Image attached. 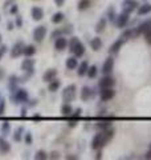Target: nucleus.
<instances>
[{"instance_id": "f257e3e1", "label": "nucleus", "mask_w": 151, "mask_h": 160, "mask_svg": "<svg viewBox=\"0 0 151 160\" xmlns=\"http://www.w3.org/2000/svg\"><path fill=\"white\" fill-rule=\"evenodd\" d=\"M113 136H114V129L112 128V126L105 128V129H101V132L95 135L92 140V148L95 149V151H98V149L106 146V143L109 140H112Z\"/></svg>"}, {"instance_id": "f03ea898", "label": "nucleus", "mask_w": 151, "mask_h": 160, "mask_svg": "<svg viewBox=\"0 0 151 160\" xmlns=\"http://www.w3.org/2000/svg\"><path fill=\"white\" fill-rule=\"evenodd\" d=\"M76 95H77V87L76 84H70L62 91V100L65 103H72L76 99Z\"/></svg>"}, {"instance_id": "7ed1b4c3", "label": "nucleus", "mask_w": 151, "mask_h": 160, "mask_svg": "<svg viewBox=\"0 0 151 160\" xmlns=\"http://www.w3.org/2000/svg\"><path fill=\"white\" fill-rule=\"evenodd\" d=\"M138 8V3L137 0H123L122 3V11L126 13H131L133 11Z\"/></svg>"}, {"instance_id": "20e7f679", "label": "nucleus", "mask_w": 151, "mask_h": 160, "mask_svg": "<svg viewBox=\"0 0 151 160\" xmlns=\"http://www.w3.org/2000/svg\"><path fill=\"white\" fill-rule=\"evenodd\" d=\"M114 84H115V80L112 76H109V75H105V76L98 82V86L101 89L102 88H113Z\"/></svg>"}, {"instance_id": "39448f33", "label": "nucleus", "mask_w": 151, "mask_h": 160, "mask_svg": "<svg viewBox=\"0 0 151 160\" xmlns=\"http://www.w3.org/2000/svg\"><path fill=\"white\" fill-rule=\"evenodd\" d=\"M45 35H47V27L45 26H39L37 28H34V31H33V39L36 40L37 43H40V42H43L44 40Z\"/></svg>"}, {"instance_id": "423d86ee", "label": "nucleus", "mask_w": 151, "mask_h": 160, "mask_svg": "<svg viewBox=\"0 0 151 160\" xmlns=\"http://www.w3.org/2000/svg\"><path fill=\"white\" fill-rule=\"evenodd\" d=\"M114 95H115V91L113 88H102L99 96H101L102 102H109V100H112L114 98Z\"/></svg>"}, {"instance_id": "0eeeda50", "label": "nucleus", "mask_w": 151, "mask_h": 160, "mask_svg": "<svg viewBox=\"0 0 151 160\" xmlns=\"http://www.w3.org/2000/svg\"><path fill=\"white\" fill-rule=\"evenodd\" d=\"M113 68H114V59L113 58H108L106 60H105V63H103V66H102V73L103 75H110L113 71Z\"/></svg>"}, {"instance_id": "6e6552de", "label": "nucleus", "mask_w": 151, "mask_h": 160, "mask_svg": "<svg viewBox=\"0 0 151 160\" xmlns=\"http://www.w3.org/2000/svg\"><path fill=\"white\" fill-rule=\"evenodd\" d=\"M15 103H23V102H27L28 99V92L25 89H16V93H15Z\"/></svg>"}, {"instance_id": "1a4fd4ad", "label": "nucleus", "mask_w": 151, "mask_h": 160, "mask_svg": "<svg viewBox=\"0 0 151 160\" xmlns=\"http://www.w3.org/2000/svg\"><path fill=\"white\" fill-rule=\"evenodd\" d=\"M125 42L126 40L121 36V39H118V40H115V42L110 46V48H109V52L110 53H117V52H119V49L122 48V46L125 44Z\"/></svg>"}, {"instance_id": "9d476101", "label": "nucleus", "mask_w": 151, "mask_h": 160, "mask_svg": "<svg viewBox=\"0 0 151 160\" xmlns=\"http://www.w3.org/2000/svg\"><path fill=\"white\" fill-rule=\"evenodd\" d=\"M129 15H130V13L122 12V13H121L119 16L117 18V20H115V23H117V27H118V28H123V27H126V24L129 23V19H130Z\"/></svg>"}, {"instance_id": "9b49d317", "label": "nucleus", "mask_w": 151, "mask_h": 160, "mask_svg": "<svg viewBox=\"0 0 151 160\" xmlns=\"http://www.w3.org/2000/svg\"><path fill=\"white\" fill-rule=\"evenodd\" d=\"M33 68H34V60L33 59H25L24 62L21 63V69H23L24 72L32 73L33 72Z\"/></svg>"}, {"instance_id": "f8f14e48", "label": "nucleus", "mask_w": 151, "mask_h": 160, "mask_svg": "<svg viewBox=\"0 0 151 160\" xmlns=\"http://www.w3.org/2000/svg\"><path fill=\"white\" fill-rule=\"evenodd\" d=\"M23 49H24V44L21 43V42H17L15 46L12 47V49H11V58H17V56H20V55L23 53Z\"/></svg>"}, {"instance_id": "ddd939ff", "label": "nucleus", "mask_w": 151, "mask_h": 160, "mask_svg": "<svg viewBox=\"0 0 151 160\" xmlns=\"http://www.w3.org/2000/svg\"><path fill=\"white\" fill-rule=\"evenodd\" d=\"M57 76V71L54 68H49L48 71H45V73L43 75V80L45 83H49V82H52L53 79H56Z\"/></svg>"}, {"instance_id": "4468645a", "label": "nucleus", "mask_w": 151, "mask_h": 160, "mask_svg": "<svg viewBox=\"0 0 151 160\" xmlns=\"http://www.w3.org/2000/svg\"><path fill=\"white\" fill-rule=\"evenodd\" d=\"M31 15H32V19L39 22V20H41L44 18V11L41 7H33L31 9Z\"/></svg>"}, {"instance_id": "2eb2a0df", "label": "nucleus", "mask_w": 151, "mask_h": 160, "mask_svg": "<svg viewBox=\"0 0 151 160\" xmlns=\"http://www.w3.org/2000/svg\"><path fill=\"white\" fill-rule=\"evenodd\" d=\"M54 47H56L57 51H64V49L68 47V40L62 36H58L56 39V43H54Z\"/></svg>"}, {"instance_id": "dca6fc26", "label": "nucleus", "mask_w": 151, "mask_h": 160, "mask_svg": "<svg viewBox=\"0 0 151 160\" xmlns=\"http://www.w3.org/2000/svg\"><path fill=\"white\" fill-rule=\"evenodd\" d=\"M138 16H144V15H149L151 12V4L150 3H144L142 6L138 7Z\"/></svg>"}, {"instance_id": "f3484780", "label": "nucleus", "mask_w": 151, "mask_h": 160, "mask_svg": "<svg viewBox=\"0 0 151 160\" xmlns=\"http://www.w3.org/2000/svg\"><path fill=\"white\" fill-rule=\"evenodd\" d=\"M138 31H137V28H131V29H126V31L123 32L122 35V38L125 40H129V39H133V38H137L138 36Z\"/></svg>"}, {"instance_id": "a211bd4d", "label": "nucleus", "mask_w": 151, "mask_h": 160, "mask_svg": "<svg viewBox=\"0 0 151 160\" xmlns=\"http://www.w3.org/2000/svg\"><path fill=\"white\" fill-rule=\"evenodd\" d=\"M73 53H74V56H76V58H81V56H84V53H85V46H84L81 42H78V44L74 47Z\"/></svg>"}, {"instance_id": "6ab92c4d", "label": "nucleus", "mask_w": 151, "mask_h": 160, "mask_svg": "<svg viewBox=\"0 0 151 160\" xmlns=\"http://www.w3.org/2000/svg\"><path fill=\"white\" fill-rule=\"evenodd\" d=\"M150 28H151V19L146 20V22H143L142 24H139V27H137V31L140 35V33H144L146 31H149Z\"/></svg>"}, {"instance_id": "aec40b11", "label": "nucleus", "mask_w": 151, "mask_h": 160, "mask_svg": "<svg viewBox=\"0 0 151 160\" xmlns=\"http://www.w3.org/2000/svg\"><path fill=\"white\" fill-rule=\"evenodd\" d=\"M90 46H92L93 51H99L102 47V40H101V38H93L90 40Z\"/></svg>"}, {"instance_id": "412c9836", "label": "nucleus", "mask_w": 151, "mask_h": 160, "mask_svg": "<svg viewBox=\"0 0 151 160\" xmlns=\"http://www.w3.org/2000/svg\"><path fill=\"white\" fill-rule=\"evenodd\" d=\"M9 149H11L9 143L4 138H0V152H2V153H7V152H9Z\"/></svg>"}, {"instance_id": "4be33fe9", "label": "nucleus", "mask_w": 151, "mask_h": 160, "mask_svg": "<svg viewBox=\"0 0 151 160\" xmlns=\"http://www.w3.org/2000/svg\"><path fill=\"white\" fill-rule=\"evenodd\" d=\"M60 86H61V82H60V80H57V79H53L52 82H49L48 88H49L50 92H56V91H58Z\"/></svg>"}, {"instance_id": "5701e85b", "label": "nucleus", "mask_w": 151, "mask_h": 160, "mask_svg": "<svg viewBox=\"0 0 151 160\" xmlns=\"http://www.w3.org/2000/svg\"><path fill=\"white\" fill-rule=\"evenodd\" d=\"M92 89H90L89 87H84L81 89V99L84 100V102H88V100H90V98H92Z\"/></svg>"}, {"instance_id": "b1692460", "label": "nucleus", "mask_w": 151, "mask_h": 160, "mask_svg": "<svg viewBox=\"0 0 151 160\" xmlns=\"http://www.w3.org/2000/svg\"><path fill=\"white\" fill-rule=\"evenodd\" d=\"M78 67V62H77V58L76 56H72V58H69L66 60V68L69 69H74V68H77Z\"/></svg>"}, {"instance_id": "393cba45", "label": "nucleus", "mask_w": 151, "mask_h": 160, "mask_svg": "<svg viewBox=\"0 0 151 160\" xmlns=\"http://www.w3.org/2000/svg\"><path fill=\"white\" fill-rule=\"evenodd\" d=\"M88 68H89V64H88V62H82V63L78 66V69H77L78 76H84V75H86V72H88Z\"/></svg>"}, {"instance_id": "a878e982", "label": "nucleus", "mask_w": 151, "mask_h": 160, "mask_svg": "<svg viewBox=\"0 0 151 160\" xmlns=\"http://www.w3.org/2000/svg\"><path fill=\"white\" fill-rule=\"evenodd\" d=\"M61 112L64 116H70L73 113V108L70 106V103H64V106L61 107Z\"/></svg>"}, {"instance_id": "bb28decb", "label": "nucleus", "mask_w": 151, "mask_h": 160, "mask_svg": "<svg viewBox=\"0 0 151 160\" xmlns=\"http://www.w3.org/2000/svg\"><path fill=\"white\" fill-rule=\"evenodd\" d=\"M23 53L25 55V56H33L34 53H36V47L34 46H24V49H23Z\"/></svg>"}, {"instance_id": "cd10ccee", "label": "nucleus", "mask_w": 151, "mask_h": 160, "mask_svg": "<svg viewBox=\"0 0 151 160\" xmlns=\"http://www.w3.org/2000/svg\"><path fill=\"white\" fill-rule=\"evenodd\" d=\"M92 6V0H80L78 2V9L80 11H85Z\"/></svg>"}, {"instance_id": "c85d7f7f", "label": "nucleus", "mask_w": 151, "mask_h": 160, "mask_svg": "<svg viewBox=\"0 0 151 160\" xmlns=\"http://www.w3.org/2000/svg\"><path fill=\"white\" fill-rule=\"evenodd\" d=\"M105 27H106V19L102 18V19H99V22L97 23V26H95V32H102Z\"/></svg>"}, {"instance_id": "c756f323", "label": "nucleus", "mask_w": 151, "mask_h": 160, "mask_svg": "<svg viewBox=\"0 0 151 160\" xmlns=\"http://www.w3.org/2000/svg\"><path fill=\"white\" fill-rule=\"evenodd\" d=\"M64 20V13L62 12H56L52 16V23H54V24H58V23H61Z\"/></svg>"}, {"instance_id": "7c9ffc66", "label": "nucleus", "mask_w": 151, "mask_h": 160, "mask_svg": "<svg viewBox=\"0 0 151 160\" xmlns=\"http://www.w3.org/2000/svg\"><path fill=\"white\" fill-rule=\"evenodd\" d=\"M97 73H98V69H97V67H95V66H90V67L88 68L86 75H88L90 79H94L95 76H97Z\"/></svg>"}, {"instance_id": "2f4dec72", "label": "nucleus", "mask_w": 151, "mask_h": 160, "mask_svg": "<svg viewBox=\"0 0 151 160\" xmlns=\"http://www.w3.org/2000/svg\"><path fill=\"white\" fill-rule=\"evenodd\" d=\"M23 132H24V128H23V127H19L16 131H15L13 139L16 140V142H20V140H21V136H23Z\"/></svg>"}, {"instance_id": "473e14b6", "label": "nucleus", "mask_w": 151, "mask_h": 160, "mask_svg": "<svg viewBox=\"0 0 151 160\" xmlns=\"http://www.w3.org/2000/svg\"><path fill=\"white\" fill-rule=\"evenodd\" d=\"M78 42H80L78 38H70V40H69V51L70 52H73V49L78 44Z\"/></svg>"}, {"instance_id": "72a5a7b5", "label": "nucleus", "mask_w": 151, "mask_h": 160, "mask_svg": "<svg viewBox=\"0 0 151 160\" xmlns=\"http://www.w3.org/2000/svg\"><path fill=\"white\" fill-rule=\"evenodd\" d=\"M48 156H49V155H48L47 152H45V151H43V149H41V151H39V152L36 153V156H34V159H36V160H45V159H48Z\"/></svg>"}, {"instance_id": "f704fd0d", "label": "nucleus", "mask_w": 151, "mask_h": 160, "mask_svg": "<svg viewBox=\"0 0 151 160\" xmlns=\"http://www.w3.org/2000/svg\"><path fill=\"white\" fill-rule=\"evenodd\" d=\"M9 129H11V126H9V123H3L2 126V135L3 136H7V135L9 133Z\"/></svg>"}, {"instance_id": "c9c22d12", "label": "nucleus", "mask_w": 151, "mask_h": 160, "mask_svg": "<svg viewBox=\"0 0 151 160\" xmlns=\"http://www.w3.org/2000/svg\"><path fill=\"white\" fill-rule=\"evenodd\" d=\"M108 19L110 20V22H114V20H115V9L113 7L109 8V11H108Z\"/></svg>"}, {"instance_id": "e433bc0d", "label": "nucleus", "mask_w": 151, "mask_h": 160, "mask_svg": "<svg viewBox=\"0 0 151 160\" xmlns=\"http://www.w3.org/2000/svg\"><path fill=\"white\" fill-rule=\"evenodd\" d=\"M144 39H146V42H147V44L151 46V28L149 29V31L144 32Z\"/></svg>"}, {"instance_id": "4c0bfd02", "label": "nucleus", "mask_w": 151, "mask_h": 160, "mask_svg": "<svg viewBox=\"0 0 151 160\" xmlns=\"http://www.w3.org/2000/svg\"><path fill=\"white\" fill-rule=\"evenodd\" d=\"M25 143H27V144H32V133L31 132L25 133Z\"/></svg>"}, {"instance_id": "58836bf2", "label": "nucleus", "mask_w": 151, "mask_h": 160, "mask_svg": "<svg viewBox=\"0 0 151 160\" xmlns=\"http://www.w3.org/2000/svg\"><path fill=\"white\" fill-rule=\"evenodd\" d=\"M61 35H62V29H56V31L52 33V38L53 39H57L58 36H61Z\"/></svg>"}, {"instance_id": "ea45409f", "label": "nucleus", "mask_w": 151, "mask_h": 160, "mask_svg": "<svg viewBox=\"0 0 151 160\" xmlns=\"http://www.w3.org/2000/svg\"><path fill=\"white\" fill-rule=\"evenodd\" d=\"M48 159H60V153L54 151V152H52V153L49 155V156H48Z\"/></svg>"}, {"instance_id": "a19ab883", "label": "nucleus", "mask_w": 151, "mask_h": 160, "mask_svg": "<svg viewBox=\"0 0 151 160\" xmlns=\"http://www.w3.org/2000/svg\"><path fill=\"white\" fill-rule=\"evenodd\" d=\"M4 108H6V102L2 99V100H0V115L4 112Z\"/></svg>"}, {"instance_id": "79ce46f5", "label": "nucleus", "mask_w": 151, "mask_h": 160, "mask_svg": "<svg viewBox=\"0 0 151 160\" xmlns=\"http://www.w3.org/2000/svg\"><path fill=\"white\" fill-rule=\"evenodd\" d=\"M73 31V28H72V26H66L65 28H62V33H70Z\"/></svg>"}, {"instance_id": "37998d69", "label": "nucleus", "mask_w": 151, "mask_h": 160, "mask_svg": "<svg viewBox=\"0 0 151 160\" xmlns=\"http://www.w3.org/2000/svg\"><path fill=\"white\" fill-rule=\"evenodd\" d=\"M54 3H56L57 7H62L64 3H65V0H54Z\"/></svg>"}, {"instance_id": "c03bdc74", "label": "nucleus", "mask_w": 151, "mask_h": 160, "mask_svg": "<svg viewBox=\"0 0 151 160\" xmlns=\"http://www.w3.org/2000/svg\"><path fill=\"white\" fill-rule=\"evenodd\" d=\"M6 51H7V47H6V46H2V47H0V59H2V56L4 55V52H6Z\"/></svg>"}, {"instance_id": "a18cd8bd", "label": "nucleus", "mask_w": 151, "mask_h": 160, "mask_svg": "<svg viewBox=\"0 0 151 160\" xmlns=\"http://www.w3.org/2000/svg\"><path fill=\"white\" fill-rule=\"evenodd\" d=\"M144 159H149V160L151 159V148H150V151H149L147 153H146V155H144Z\"/></svg>"}, {"instance_id": "49530a36", "label": "nucleus", "mask_w": 151, "mask_h": 160, "mask_svg": "<svg viewBox=\"0 0 151 160\" xmlns=\"http://www.w3.org/2000/svg\"><path fill=\"white\" fill-rule=\"evenodd\" d=\"M11 12H12V13H16V12H17V6H13L12 9H11Z\"/></svg>"}, {"instance_id": "de8ad7c7", "label": "nucleus", "mask_w": 151, "mask_h": 160, "mask_svg": "<svg viewBox=\"0 0 151 160\" xmlns=\"http://www.w3.org/2000/svg\"><path fill=\"white\" fill-rule=\"evenodd\" d=\"M66 159H68V160H76V159H78V158H77V156H69V155H68Z\"/></svg>"}, {"instance_id": "09e8293b", "label": "nucleus", "mask_w": 151, "mask_h": 160, "mask_svg": "<svg viewBox=\"0 0 151 160\" xmlns=\"http://www.w3.org/2000/svg\"><path fill=\"white\" fill-rule=\"evenodd\" d=\"M101 158H102V153L98 152V153H97V156H95V159H101Z\"/></svg>"}, {"instance_id": "8fccbe9b", "label": "nucleus", "mask_w": 151, "mask_h": 160, "mask_svg": "<svg viewBox=\"0 0 151 160\" xmlns=\"http://www.w3.org/2000/svg\"><path fill=\"white\" fill-rule=\"evenodd\" d=\"M17 26H19V27L21 26V19H20V18H17Z\"/></svg>"}, {"instance_id": "3c124183", "label": "nucleus", "mask_w": 151, "mask_h": 160, "mask_svg": "<svg viewBox=\"0 0 151 160\" xmlns=\"http://www.w3.org/2000/svg\"><path fill=\"white\" fill-rule=\"evenodd\" d=\"M21 115H23V116H25V108L21 109Z\"/></svg>"}, {"instance_id": "603ef678", "label": "nucleus", "mask_w": 151, "mask_h": 160, "mask_svg": "<svg viewBox=\"0 0 151 160\" xmlns=\"http://www.w3.org/2000/svg\"><path fill=\"white\" fill-rule=\"evenodd\" d=\"M0 43H2V35H0Z\"/></svg>"}, {"instance_id": "864d4df0", "label": "nucleus", "mask_w": 151, "mask_h": 160, "mask_svg": "<svg viewBox=\"0 0 151 160\" xmlns=\"http://www.w3.org/2000/svg\"><path fill=\"white\" fill-rule=\"evenodd\" d=\"M150 148H151V144H150Z\"/></svg>"}, {"instance_id": "5fc2aeb1", "label": "nucleus", "mask_w": 151, "mask_h": 160, "mask_svg": "<svg viewBox=\"0 0 151 160\" xmlns=\"http://www.w3.org/2000/svg\"><path fill=\"white\" fill-rule=\"evenodd\" d=\"M0 100H2V98H0Z\"/></svg>"}]
</instances>
